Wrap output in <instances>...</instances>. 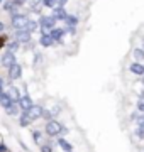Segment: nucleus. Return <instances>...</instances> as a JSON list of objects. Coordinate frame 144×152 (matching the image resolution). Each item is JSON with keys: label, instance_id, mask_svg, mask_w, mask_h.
<instances>
[{"label": "nucleus", "instance_id": "nucleus-1", "mask_svg": "<svg viewBox=\"0 0 144 152\" xmlns=\"http://www.w3.org/2000/svg\"><path fill=\"white\" fill-rule=\"evenodd\" d=\"M39 31H41V34H49V31L53 27H56V19L53 15H41L39 17Z\"/></svg>", "mask_w": 144, "mask_h": 152}, {"label": "nucleus", "instance_id": "nucleus-2", "mask_svg": "<svg viewBox=\"0 0 144 152\" xmlns=\"http://www.w3.org/2000/svg\"><path fill=\"white\" fill-rule=\"evenodd\" d=\"M29 20V17L27 14H22V12H17V14H12L10 15V24H12V27L15 29H24L26 27V24H27Z\"/></svg>", "mask_w": 144, "mask_h": 152}, {"label": "nucleus", "instance_id": "nucleus-3", "mask_svg": "<svg viewBox=\"0 0 144 152\" xmlns=\"http://www.w3.org/2000/svg\"><path fill=\"white\" fill-rule=\"evenodd\" d=\"M61 130H63V125H61L58 120H48V124H46V127H44L46 135H49V137L61 135Z\"/></svg>", "mask_w": 144, "mask_h": 152}, {"label": "nucleus", "instance_id": "nucleus-4", "mask_svg": "<svg viewBox=\"0 0 144 152\" xmlns=\"http://www.w3.org/2000/svg\"><path fill=\"white\" fill-rule=\"evenodd\" d=\"M43 110L44 108H43L41 105H32L27 112H24V115H27V118L31 120V122H34V120H39L43 117Z\"/></svg>", "mask_w": 144, "mask_h": 152}, {"label": "nucleus", "instance_id": "nucleus-5", "mask_svg": "<svg viewBox=\"0 0 144 152\" xmlns=\"http://www.w3.org/2000/svg\"><path fill=\"white\" fill-rule=\"evenodd\" d=\"M15 61H17V59H15V53L5 51V53L2 54V58H0V64L4 66V68H7V69H9V68H10V66L15 63Z\"/></svg>", "mask_w": 144, "mask_h": 152}, {"label": "nucleus", "instance_id": "nucleus-6", "mask_svg": "<svg viewBox=\"0 0 144 152\" xmlns=\"http://www.w3.org/2000/svg\"><path fill=\"white\" fill-rule=\"evenodd\" d=\"M14 39L19 41L21 44H27L31 42V32H27L26 29H17L15 34H14Z\"/></svg>", "mask_w": 144, "mask_h": 152}, {"label": "nucleus", "instance_id": "nucleus-7", "mask_svg": "<svg viewBox=\"0 0 144 152\" xmlns=\"http://www.w3.org/2000/svg\"><path fill=\"white\" fill-rule=\"evenodd\" d=\"M9 78L10 80H21L22 78V66L19 64L17 61L9 68Z\"/></svg>", "mask_w": 144, "mask_h": 152}, {"label": "nucleus", "instance_id": "nucleus-8", "mask_svg": "<svg viewBox=\"0 0 144 152\" xmlns=\"http://www.w3.org/2000/svg\"><path fill=\"white\" fill-rule=\"evenodd\" d=\"M17 103H19V108L22 110V113H24V112H27V110L32 107L34 102L31 100V96H29V95H22V96H21V100H19Z\"/></svg>", "mask_w": 144, "mask_h": 152}, {"label": "nucleus", "instance_id": "nucleus-9", "mask_svg": "<svg viewBox=\"0 0 144 152\" xmlns=\"http://www.w3.org/2000/svg\"><path fill=\"white\" fill-rule=\"evenodd\" d=\"M66 34V29H60V27H53L49 31V36L54 39V42H63V37Z\"/></svg>", "mask_w": 144, "mask_h": 152}, {"label": "nucleus", "instance_id": "nucleus-10", "mask_svg": "<svg viewBox=\"0 0 144 152\" xmlns=\"http://www.w3.org/2000/svg\"><path fill=\"white\" fill-rule=\"evenodd\" d=\"M51 15L54 17L56 20H65V19H66V15H68V12H66V9H65V7L56 5V7H53V14H51Z\"/></svg>", "mask_w": 144, "mask_h": 152}, {"label": "nucleus", "instance_id": "nucleus-11", "mask_svg": "<svg viewBox=\"0 0 144 152\" xmlns=\"http://www.w3.org/2000/svg\"><path fill=\"white\" fill-rule=\"evenodd\" d=\"M129 71L134 73V75H137V76H143L144 75V64H141L139 61H134L132 64H129Z\"/></svg>", "mask_w": 144, "mask_h": 152}, {"label": "nucleus", "instance_id": "nucleus-12", "mask_svg": "<svg viewBox=\"0 0 144 152\" xmlns=\"http://www.w3.org/2000/svg\"><path fill=\"white\" fill-rule=\"evenodd\" d=\"M5 93L12 98V102H19V100H21V96H22V95H21V91H19V88L12 86V85L7 88V91H5Z\"/></svg>", "mask_w": 144, "mask_h": 152}, {"label": "nucleus", "instance_id": "nucleus-13", "mask_svg": "<svg viewBox=\"0 0 144 152\" xmlns=\"http://www.w3.org/2000/svg\"><path fill=\"white\" fill-rule=\"evenodd\" d=\"M39 44H41L43 48H51V46L54 44V39L51 37L49 34H41V37H39Z\"/></svg>", "mask_w": 144, "mask_h": 152}, {"label": "nucleus", "instance_id": "nucleus-14", "mask_svg": "<svg viewBox=\"0 0 144 152\" xmlns=\"http://www.w3.org/2000/svg\"><path fill=\"white\" fill-rule=\"evenodd\" d=\"M63 22H65V26H66V27H76L80 20H78V17L75 15V14H68L66 19H65Z\"/></svg>", "mask_w": 144, "mask_h": 152}, {"label": "nucleus", "instance_id": "nucleus-15", "mask_svg": "<svg viewBox=\"0 0 144 152\" xmlns=\"http://www.w3.org/2000/svg\"><path fill=\"white\" fill-rule=\"evenodd\" d=\"M58 145H60V149L63 152H73V145L70 144V142H66L63 137H60L58 139Z\"/></svg>", "mask_w": 144, "mask_h": 152}, {"label": "nucleus", "instance_id": "nucleus-16", "mask_svg": "<svg viewBox=\"0 0 144 152\" xmlns=\"http://www.w3.org/2000/svg\"><path fill=\"white\" fill-rule=\"evenodd\" d=\"M26 31H27V32H36V31H39V22L37 20H32V19H29L27 20V24H26Z\"/></svg>", "mask_w": 144, "mask_h": 152}, {"label": "nucleus", "instance_id": "nucleus-17", "mask_svg": "<svg viewBox=\"0 0 144 152\" xmlns=\"http://www.w3.org/2000/svg\"><path fill=\"white\" fill-rule=\"evenodd\" d=\"M12 103H14V102H12V98L9 96L7 93H2V95H0V105H2L4 108H9Z\"/></svg>", "mask_w": 144, "mask_h": 152}, {"label": "nucleus", "instance_id": "nucleus-18", "mask_svg": "<svg viewBox=\"0 0 144 152\" xmlns=\"http://www.w3.org/2000/svg\"><path fill=\"white\" fill-rule=\"evenodd\" d=\"M19 110H21V108H19V103H17V102H14L9 108H5V112H7V115H12V117H14V115L19 113Z\"/></svg>", "mask_w": 144, "mask_h": 152}, {"label": "nucleus", "instance_id": "nucleus-19", "mask_svg": "<svg viewBox=\"0 0 144 152\" xmlns=\"http://www.w3.org/2000/svg\"><path fill=\"white\" fill-rule=\"evenodd\" d=\"M19 48H21V42L15 41V39L7 44V51H10V53H17V49H19Z\"/></svg>", "mask_w": 144, "mask_h": 152}, {"label": "nucleus", "instance_id": "nucleus-20", "mask_svg": "<svg viewBox=\"0 0 144 152\" xmlns=\"http://www.w3.org/2000/svg\"><path fill=\"white\" fill-rule=\"evenodd\" d=\"M132 54H134V58H136V61H144V49H141V48H136L132 51Z\"/></svg>", "mask_w": 144, "mask_h": 152}, {"label": "nucleus", "instance_id": "nucleus-21", "mask_svg": "<svg viewBox=\"0 0 144 152\" xmlns=\"http://www.w3.org/2000/svg\"><path fill=\"white\" fill-rule=\"evenodd\" d=\"M29 124H31V120L27 118V115H21V118H19V125L21 127H29Z\"/></svg>", "mask_w": 144, "mask_h": 152}, {"label": "nucleus", "instance_id": "nucleus-22", "mask_svg": "<svg viewBox=\"0 0 144 152\" xmlns=\"http://www.w3.org/2000/svg\"><path fill=\"white\" fill-rule=\"evenodd\" d=\"M136 137L137 139H141V140H144V127H141V125H137V129H136Z\"/></svg>", "mask_w": 144, "mask_h": 152}, {"label": "nucleus", "instance_id": "nucleus-23", "mask_svg": "<svg viewBox=\"0 0 144 152\" xmlns=\"http://www.w3.org/2000/svg\"><path fill=\"white\" fill-rule=\"evenodd\" d=\"M53 117H54V115H53V112H51V110H43V117H41V118L53 120Z\"/></svg>", "mask_w": 144, "mask_h": 152}, {"label": "nucleus", "instance_id": "nucleus-24", "mask_svg": "<svg viewBox=\"0 0 144 152\" xmlns=\"http://www.w3.org/2000/svg\"><path fill=\"white\" fill-rule=\"evenodd\" d=\"M43 7L53 9V7H56V0H43Z\"/></svg>", "mask_w": 144, "mask_h": 152}, {"label": "nucleus", "instance_id": "nucleus-25", "mask_svg": "<svg viewBox=\"0 0 144 152\" xmlns=\"http://www.w3.org/2000/svg\"><path fill=\"white\" fill-rule=\"evenodd\" d=\"M41 152H53L51 144H43V145H41Z\"/></svg>", "mask_w": 144, "mask_h": 152}, {"label": "nucleus", "instance_id": "nucleus-26", "mask_svg": "<svg viewBox=\"0 0 144 152\" xmlns=\"http://www.w3.org/2000/svg\"><path fill=\"white\" fill-rule=\"evenodd\" d=\"M41 137H43V135H41V132H39V130H32V139H34L36 142L41 140Z\"/></svg>", "mask_w": 144, "mask_h": 152}, {"label": "nucleus", "instance_id": "nucleus-27", "mask_svg": "<svg viewBox=\"0 0 144 152\" xmlns=\"http://www.w3.org/2000/svg\"><path fill=\"white\" fill-rule=\"evenodd\" d=\"M29 2V5L32 7V5H43V0H27Z\"/></svg>", "mask_w": 144, "mask_h": 152}, {"label": "nucleus", "instance_id": "nucleus-28", "mask_svg": "<svg viewBox=\"0 0 144 152\" xmlns=\"http://www.w3.org/2000/svg\"><path fill=\"white\" fill-rule=\"evenodd\" d=\"M136 122H137V125L144 127V113H141V117H137V118H136Z\"/></svg>", "mask_w": 144, "mask_h": 152}, {"label": "nucleus", "instance_id": "nucleus-29", "mask_svg": "<svg viewBox=\"0 0 144 152\" xmlns=\"http://www.w3.org/2000/svg\"><path fill=\"white\" fill-rule=\"evenodd\" d=\"M68 4V0H56V5H60V7H65Z\"/></svg>", "mask_w": 144, "mask_h": 152}, {"label": "nucleus", "instance_id": "nucleus-30", "mask_svg": "<svg viewBox=\"0 0 144 152\" xmlns=\"http://www.w3.org/2000/svg\"><path fill=\"white\" fill-rule=\"evenodd\" d=\"M0 152H9V147L5 144H0Z\"/></svg>", "mask_w": 144, "mask_h": 152}, {"label": "nucleus", "instance_id": "nucleus-31", "mask_svg": "<svg viewBox=\"0 0 144 152\" xmlns=\"http://www.w3.org/2000/svg\"><path fill=\"white\" fill-rule=\"evenodd\" d=\"M2 93H5V91H4V80L0 78V95H2Z\"/></svg>", "mask_w": 144, "mask_h": 152}, {"label": "nucleus", "instance_id": "nucleus-32", "mask_svg": "<svg viewBox=\"0 0 144 152\" xmlns=\"http://www.w3.org/2000/svg\"><path fill=\"white\" fill-rule=\"evenodd\" d=\"M5 41H7V37H5V36H2V37H0V48H2L4 44H5Z\"/></svg>", "mask_w": 144, "mask_h": 152}, {"label": "nucleus", "instance_id": "nucleus-33", "mask_svg": "<svg viewBox=\"0 0 144 152\" xmlns=\"http://www.w3.org/2000/svg\"><path fill=\"white\" fill-rule=\"evenodd\" d=\"M4 31H5V24H4V22L0 20V34L4 32Z\"/></svg>", "mask_w": 144, "mask_h": 152}, {"label": "nucleus", "instance_id": "nucleus-34", "mask_svg": "<svg viewBox=\"0 0 144 152\" xmlns=\"http://www.w3.org/2000/svg\"><path fill=\"white\" fill-rule=\"evenodd\" d=\"M39 61H41V54H37L36 58H34V64H37Z\"/></svg>", "mask_w": 144, "mask_h": 152}, {"label": "nucleus", "instance_id": "nucleus-35", "mask_svg": "<svg viewBox=\"0 0 144 152\" xmlns=\"http://www.w3.org/2000/svg\"><path fill=\"white\" fill-rule=\"evenodd\" d=\"M141 81H143V85H144V75H143V78H141Z\"/></svg>", "mask_w": 144, "mask_h": 152}, {"label": "nucleus", "instance_id": "nucleus-36", "mask_svg": "<svg viewBox=\"0 0 144 152\" xmlns=\"http://www.w3.org/2000/svg\"><path fill=\"white\" fill-rule=\"evenodd\" d=\"M4 2H5V0H0V4H4Z\"/></svg>", "mask_w": 144, "mask_h": 152}, {"label": "nucleus", "instance_id": "nucleus-37", "mask_svg": "<svg viewBox=\"0 0 144 152\" xmlns=\"http://www.w3.org/2000/svg\"><path fill=\"white\" fill-rule=\"evenodd\" d=\"M143 44H144V41H143Z\"/></svg>", "mask_w": 144, "mask_h": 152}]
</instances>
